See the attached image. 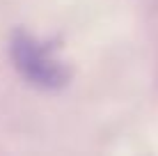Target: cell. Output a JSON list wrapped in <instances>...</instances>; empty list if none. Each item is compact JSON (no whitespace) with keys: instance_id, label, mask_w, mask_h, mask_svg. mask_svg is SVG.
Segmentation results:
<instances>
[{"instance_id":"6da1fadb","label":"cell","mask_w":158,"mask_h":156,"mask_svg":"<svg viewBox=\"0 0 158 156\" xmlns=\"http://www.w3.org/2000/svg\"><path fill=\"white\" fill-rule=\"evenodd\" d=\"M12 60L16 64V69L37 87L57 90L62 85H67L69 80V69L55 55V51L48 44H41L39 39L25 35V32L14 35Z\"/></svg>"}]
</instances>
